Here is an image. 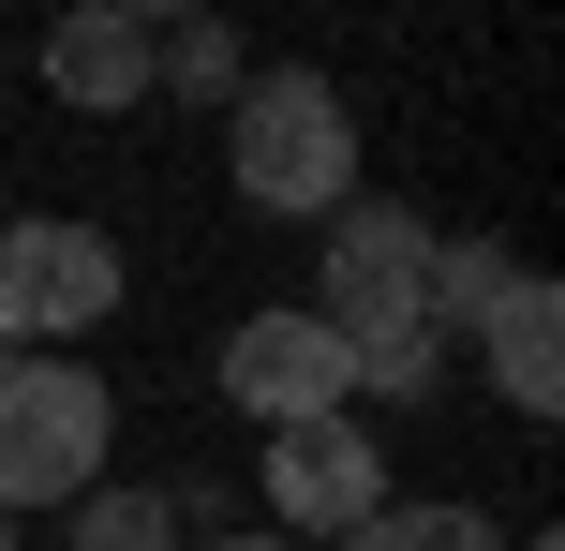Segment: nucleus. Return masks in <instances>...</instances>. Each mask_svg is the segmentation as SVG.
I'll return each instance as SVG.
<instances>
[{
	"mask_svg": "<svg viewBox=\"0 0 565 551\" xmlns=\"http://www.w3.org/2000/svg\"><path fill=\"white\" fill-rule=\"evenodd\" d=\"M149 89H179V105H224V89H238V30H224V15L149 30Z\"/></svg>",
	"mask_w": 565,
	"mask_h": 551,
	"instance_id": "obj_11",
	"label": "nucleus"
},
{
	"mask_svg": "<svg viewBox=\"0 0 565 551\" xmlns=\"http://www.w3.org/2000/svg\"><path fill=\"white\" fill-rule=\"evenodd\" d=\"M105 433H119V403L89 358H15L0 373V522L105 492Z\"/></svg>",
	"mask_w": 565,
	"mask_h": 551,
	"instance_id": "obj_2",
	"label": "nucleus"
},
{
	"mask_svg": "<svg viewBox=\"0 0 565 551\" xmlns=\"http://www.w3.org/2000/svg\"><path fill=\"white\" fill-rule=\"evenodd\" d=\"M30 60H45V105H75V119L149 105V30H135V15H105V0H60Z\"/></svg>",
	"mask_w": 565,
	"mask_h": 551,
	"instance_id": "obj_8",
	"label": "nucleus"
},
{
	"mask_svg": "<svg viewBox=\"0 0 565 551\" xmlns=\"http://www.w3.org/2000/svg\"><path fill=\"white\" fill-rule=\"evenodd\" d=\"M119 284H135V268H119V239L75 224V209H15V224H0V328H15V358L105 328Z\"/></svg>",
	"mask_w": 565,
	"mask_h": 551,
	"instance_id": "obj_3",
	"label": "nucleus"
},
{
	"mask_svg": "<svg viewBox=\"0 0 565 551\" xmlns=\"http://www.w3.org/2000/svg\"><path fill=\"white\" fill-rule=\"evenodd\" d=\"M179 551H298V537H268V522H224V537H179Z\"/></svg>",
	"mask_w": 565,
	"mask_h": 551,
	"instance_id": "obj_13",
	"label": "nucleus"
},
{
	"mask_svg": "<svg viewBox=\"0 0 565 551\" xmlns=\"http://www.w3.org/2000/svg\"><path fill=\"white\" fill-rule=\"evenodd\" d=\"M60 551H179V492H135V477L119 492H75V537Z\"/></svg>",
	"mask_w": 565,
	"mask_h": 551,
	"instance_id": "obj_12",
	"label": "nucleus"
},
{
	"mask_svg": "<svg viewBox=\"0 0 565 551\" xmlns=\"http://www.w3.org/2000/svg\"><path fill=\"white\" fill-rule=\"evenodd\" d=\"M461 343H477V373H491V403H507V417H551V403H565V298H551L536 254L491 284V314L461 328Z\"/></svg>",
	"mask_w": 565,
	"mask_h": 551,
	"instance_id": "obj_7",
	"label": "nucleus"
},
{
	"mask_svg": "<svg viewBox=\"0 0 565 551\" xmlns=\"http://www.w3.org/2000/svg\"><path fill=\"white\" fill-rule=\"evenodd\" d=\"M447 328H372V343H342V373H358V403H431L447 388Z\"/></svg>",
	"mask_w": 565,
	"mask_h": 551,
	"instance_id": "obj_10",
	"label": "nucleus"
},
{
	"mask_svg": "<svg viewBox=\"0 0 565 551\" xmlns=\"http://www.w3.org/2000/svg\"><path fill=\"white\" fill-rule=\"evenodd\" d=\"M224 403L254 417V433L342 417V403H358V373H342V328L312 314V298H282V314H238V328H224Z\"/></svg>",
	"mask_w": 565,
	"mask_h": 551,
	"instance_id": "obj_6",
	"label": "nucleus"
},
{
	"mask_svg": "<svg viewBox=\"0 0 565 551\" xmlns=\"http://www.w3.org/2000/svg\"><path fill=\"white\" fill-rule=\"evenodd\" d=\"M342 551H507V522L491 507H431V492H387Z\"/></svg>",
	"mask_w": 565,
	"mask_h": 551,
	"instance_id": "obj_9",
	"label": "nucleus"
},
{
	"mask_svg": "<svg viewBox=\"0 0 565 551\" xmlns=\"http://www.w3.org/2000/svg\"><path fill=\"white\" fill-rule=\"evenodd\" d=\"M0 373H15V328H0Z\"/></svg>",
	"mask_w": 565,
	"mask_h": 551,
	"instance_id": "obj_15",
	"label": "nucleus"
},
{
	"mask_svg": "<svg viewBox=\"0 0 565 551\" xmlns=\"http://www.w3.org/2000/svg\"><path fill=\"white\" fill-rule=\"evenodd\" d=\"M0 551H15V522H0Z\"/></svg>",
	"mask_w": 565,
	"mask_h": 551,
	"instance_id": "obj_17",
	"label": "nucleus"
},
{
	"mask_svg": "<svg viewBox=\"0 0 565 551\" xmlns=\"http://www.w3.org/2000/svg\"><path fill=\"white\" fill-rule=\"evenodd\" d=\"M224 179L268 224H328V209L358 194V105H342V75H312V60L238 75L224 89Z\"/></svg>",
	"mask_w": 565,
	"mask_h": 551,
	"instance_id": "obj_1",
	"label": "nucleus"
},
{
	"mask_svg": "<svg viewBox=\"0 0 565 551\" xmlns=\"http://www.w3.org/2000/svg\"><path fill=\"white\" fill-rule=\"evenodd\" d=\"M312 284H328L312 314H328L342 343H372V328H431V224H417L402 194H342Z\"/></svg>",
	"mask_w": 565,
	"mask_h": 551,
	"instance_id": "obj_4",
	"label": "nucleus"
},
{
	"mask_svg": "<svg viewBox=\"0 0 565 551\" xmlns=\"http://www.w3.org/2000/svg\"><path fill=\"white\" fill-rule=\"evenodd\" d=\"M507 551H551V537H507Z\"/></svg>",
	"mask_w": 565,
	"mask_h": 551,
	"instance_id": "obj_16",
	"label": "nucleus"
},
{
	"mask_svg": "<svg viewBox=\"0 0 565 551\" xmlns=\"http://www.w3.org/2000/svg\"><path fill=\"white\" fill-rule=\"evenodd\" d=\"M387 492H402V477H387V433H372L358 403H342V417H298V433H268V537L342 551Z\"/></svg>",
	"mask_w": 565,
	"mask_h": 551,
	"instance_id": "obj_5",
	"label": "nucleus"
},
{
	"mask_svg": "<svg viewBox=\"0 0 565 551\" xmlns=\"http://www.w3.org/2000/svg\"><path fill=\"white\" fill-rule=\"evenodd\" d=\"M105 15H135V30H179V15H209V0H105Z\"/></svg>",
	"mask_w": 565,
	"mask_h": 551,
	"instance_id": "obj_14",
	"label": "nucleus"
}]
</instances>
